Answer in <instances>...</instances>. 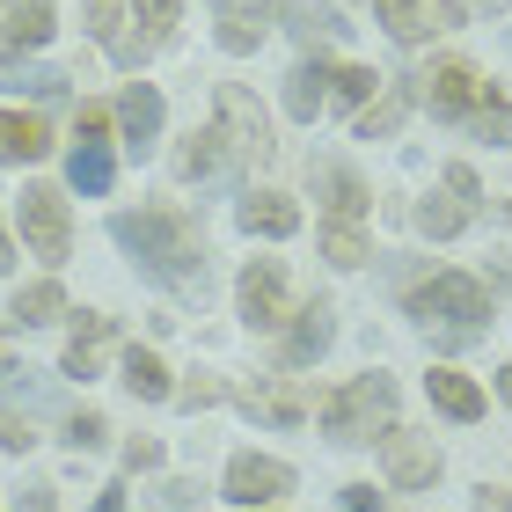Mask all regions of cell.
<instances>
[{"mask_svg":"<svg viewBox=\"0 0 512 512\" xmlns=\"http://www.w3.org/2000/svg\"><path fill=\"white\" fill-rule=\"evenodd\" d=\"M110 235H118V249H132V264L147 278H161V286H176V293H205V242L183 213H161V205L118 213Z\"/></svg>","mask_w":512,"mask_h":512,"instance_id":"6da1fadb","label":"cell"},{"mask_svg":"<svg viewBox=\"0 0 512 512\" xmlns=\"http://www.w3.org/2000/svg\"><path fill=\"white\" fill-rule=\"evenodd\" d=\"M395 425V381L388 374H359V381H344L337 395H322V432L337 439V447H359V439H388Z\"/></svg>","mask_w":512,"mask_h":512,"instance_id":"7a4b0ae2","label":"cell"},{"mask_svg":"<svg viewBox=\"0 0 512 512\" xmlns=\"http://www.w3.org/2000/svg\"><path fill=\"white\" fill-rule=\"evenodd\" d=\"M410 315L425 322H447L454 337H476L483 330V315H491V293L476 286V278H461V271H439V278H425V286H410Z\"/></svg>","mask_w":512,"mask_h":512,"instance_id":"3957f363","label":"cell"},{"mask_svg":"<svg viewBox=\"0 0 512 512\" xmlns=\"http://www.w3.org/2000/svg\"><path fill=\"white\" fill-rule=\"evenodd\" d=\"M476 198H483L476 169H469V161H447V183H439V198H425V205H417V227H425L432 242H454L461 227L476 220Z\"/></svg>","mask_w":512,"mask_h":512,"instance_id":"277c9868","label":"cell"},{"mask_svg":"<svg viewBox=\"0 0 512 512\" xmlns=\"http://www.w3.org/2000/svg\"><path fill=\"white\" fill-rule=\"evenodd\" d=\"M22 242H30L44 264H66V249H74V220H66V198L52 183H30V191H22Z\"/></svg>","mask_w":512,"mask_h":512,"instance_id":"5b68a950","label":"cell"},{"mask_svg":"<svg viewBox=\"0 0 512 512\" xmlns=\"http://www.w3.org/2000/svg\"><path fill=\"white\" fill-rule=\"evenodd\" d=\"M213 110H220V139H227V154H242V161H264V154H271V125H264V110H256L249 88L220 81V88H213Z\"/></svg>","mask_w":512,"mask_h":512,"instance_id":"8992f818","label":"cell"},{"mask_svg":"<svg viewBox=\"0 0 512 512\" xmlns=\"http://www.w3.org/2000/svg\"><path fill=\"white\" fill-rule=\"evenodd\" d=\"M374 15L395 44H425V37L461 30V0H374Z\"/></svg>","mask_w":512,"mask_h":512,"instance_id":"52a82bcc","label":"cell"},{"mask_svg":"<svg viewBox=\"0 0 512 512\" xmlns=\"http://www.w3.org/2000/svg\"><path fill=\"white\" fill-rule=\"evenodd\" d=\"M293 308H286V271L271 264V256H256V264L242 271V322L249 330H278Z\"/></svg>","mask_w":512,"mask_h":512,"instance_id":"ba28073f","label":"cell"},{"mask_svg":"<svg viewBox=\"0 0 512 512\" xmlns=\"http://www.w3.org/2000/svg\"><path fill=\"white\" fill-rule=\"evenodd\" d=\"M286 491H293L286 461H271V454H235V461H227V498H235V505H271Z\"/></svg>","mask_w":512,"mask_h":512,"instance_id":"9c48e42d","label":"cell"},{"mask_svg":"<svg viewBox=\"0 0 512 512\" xmlns=\"http://www.w3.org/2000/svg\"><path fill=\"white\" fill-rule=\"evenodd\" d=\"M483 96H491V81H476L469 59H447V66H432V74H425V103L439 110V118H469Z\"/></svg>","mask_w":512,"mask_h":512,"instance_id":"30bf717a","label":"cell"},{"mask_svg":"<svg viewBox=\"0 0 512 512\" xmlns=\"http://www.w3.org/2000/svg\"><path fill=\"white\" fill-rule=\"evenodd\" d=\"M213 22H220V44L227 52H256L278 22V0H213Z\"/></svg>","mask_w":512,"mask_h":512,"instance_id":"8fae6325","label":"cell"},{"mask_svg":"<svg viewBox=\"0 0 512 512\" xmlns=\"http://www.w3.org/2000/svg\"><path fill=\"white\" fill-rule=\"evenodd\" d=\"M432 476H439V447L388 425V483H395V491H425Z\"/></svg>","mask_w":512,"mask_h":512,"instance_id":"7c38bea8","label":"cell"},{"mask_svg":"<svg viewBox=\"0 0 512 512\" xmlns=\"http://www.w3.org/2000/svg\"><path fill=\"white\" fill-rule=\"evenodd\" d=\"M330 337H337V322H330V300H315V308H293V337H286V352H278V366H315L322 352H330Z\"/></svg>","mask_w":512,"mask_h":512,"instance_id":"4fadbf2b","label":"cell"},{"mask_svg":"<svg viewBox=\"0 0 512 512\" xmlns=\"http://www.w3.org/2000/svg\"><path fill=\"white\" fill-rule=\"evenodd\" d=\"M235 220L249 227V235H271V242H286L293 227H300V205H293V198H278V191H249V198L235 205Z\"/></svg>","mask_w":512,"mask_h":512,"instance_id":"5bb4252c","label":"cell"},{"mask_svg":"<svg viewBox=\"0 0 512 512\" xmlns=\"http://www.w3.org/2000/svg\"><path fill=\"white\" fill-rule=\"evenodd\" d=\"M118 125H125V147H132V154L154 147V132H161V96H154L147 81H132L125 96H118Z\"/></svg>","mask_w":512,"mask_h":512,"instance_id":"9a60e30c","label":"cell"},{"mask_svg":"<svg viewBox=\"0 0 512 512\" xmlns=\"http://www.w3.org/2000/svg\"><path fill=\"white\" fill-rule=\"evenodd\" d=\"M52 154V125L30 110H0V161H44Z\"/></svg>","mask_w":512,"mask_h":512,"instance_id":"2e32d148","label":"cell"},{"mask_svg":"<svg viewBox=\"0 0 512 512\" xmlns=\"http://www.w3.org/2000/svg\"><path fill=\"white\" fill-rule=\"evenodd\" d=\"M44 37H52V0H8V15H0V44H8V52H37Z\"/></svg>","mask_w":512,"mask_h":512,"instance_id":"e0dca14e","label":"cell"},{"mask_svg":"<svg viewBox=\"0 0 512 512\" xmlns=\"http://www.w3.org/2000/svg\"><path fill=\"white\" fill-rule=\"evenodd\" d=\"M425 388H432V403L447 410L454 425H476V417H483V388H476L469 374H454V366H432Z\"/></svg>","mask_w":512,"mask_h":512,"instance_id":"ac0fdd59","label":"cell"},{"mask_svg":"<svg viewBox=\"0 0 512 512\" xmlns=\"http://www.w3.org/2000/svg\"><path fill=\"white\" fill-rule=\"evenodd\" d=\"M278 15H286V30H293L300 44H337L344 30H352V22H344V15L330 8V0H286Z\"/></svg>","mask_w":512,"mask_h":512,"instance_id":"d6986e66","label":"cell"},{"mask_svg":"<svg viewBox=\"0 0 512 512\" xmlns=\"http://www.w3.org/2000/svg\"><path fill=\"white\" fill-rule=\"evenodd\" d=\"M110 337H118V322H110V315H81V330H74V344H66V359H59V366H66L74 381H88Z\"/></svg>","mask_w":512,"mask_h":512,"instance_id":"ffe728a7","label":"cell"},{"mask_svg":"<svg viewBox=\"0 0 512 512\" xmlns=\"http://www.w3.org/2000/svg\"><path fill=\"white\" fill-rule=\"evenodd\" d=\"M66 176H74V191H81V198H103V191H110V176H118V161H110L103 139H81L74 161H66Z\"/></svg>","mask_w":512,"mask_h":512,"instance_id":"44dd1931","label":"cell"},{"mask_svg":"<svg viewBox=\"0 0 512 512\" xmlns=\"http://www.w3.org/2000/svg\"><path fill=\"white\" fill-rule=\"evenodd\" d=\"M322 205H330V227H359L366 213V183L352 169H322Z\"/></svg>","mask_w":512,"mask_h":512,"instance_id":"7402d4cb","label":"cell"},{"mask_svg":"<svg viewBox=\"0 0 512 512\" xmlns=\"http://www.w3.org/2000/svg\"><path fill=\"white\" fill-rule=\"evenodd\" d=\"M403 110H410V81H381V96L359 110V139H388L403 125Z\"/></svg>","mask_w":512,"mask_h":512,"instance_id":"603a6c76","label":"cell"},{"mask_svg":"<svg viewBox=\"0 0 512 512\" xmlns=\"http://www.w3.org/2000/svg\"><path fill=\"white\" fill-rule=\"evenodd\" d=\"M322 103H330V66H322V59L293 66V74H286V110H293V118H315Z\"/></svg>","mask_w":512,"mask_h":512,"instance_id":"cb8c5ba5","label":"cell"},{"mask_svg":"<svg viewBox=\"0 0 512 512\" xmlns=\"http://www.w3.org/2000/svg\"><path fill=\"white\" fill-rule=\"evenodd\" d=\"M125 388L139 395V403H169V395H176V381H169V366H161L154 352H139V344L125 352Z\"/></svg>","mask_w":512,"mask_h":512,"instance_id":"d4e9b609","label":"cell"},{"mask_svg":"<svg viewBox=\"0 0 512 512\" xmlns=\"http://www.w3.org/2000/svg\"><path fill=\"white\" fill-rule=\"evenodd\" d=\"M88 30L118 66H132V37H125V0H88Z\"/></svg>","mask_w":512,"mask_h":512,"instance_id":"484cf974","label":"cell"},{"mask_svg":"<svg viewBox=\"0 0 512 512\" xmlns=\"http://www.w3.org/2000/svg\"><path fill=\"white\" fill-rule=\"evenodd\" d=\"M8 315H15V322H59V315H66V293H59V278H37V286H22Z\"/></svg>","mask_w":512,"mask_h":512,"instance_id":"4316f807","label":"cell"},{"mask_svg":"<svg viewBox=\"0 0 512 512\" xmlns=\"http://www.w3.org/2000/svg\"><path fill=\"white\" fill-rule=\"evenodd\" d=\"M220 154H227L220 125H205V132H191V139L176 147V176H205V169H220Z\"/></svg>","mask_w":512,"mask_h":512,"instance_id":"83f0119b","label":"cell"},{"mask_svg":"<svg viewBox=\"0 0 512 512\" xmlns=\"http://www.w3.org/2000/svg\"><path fill=\"white\" fill-rule=\"evenodd\" d=\"M242 403H249L256 417H271V425H300V417H308V403H300L293 388H249Z\"/></svg>","mask_w":512,"mask_h":512,"instance_id":"f1b7e54d","label":"cell"},{"mask_svg":"<svg viewBox=\"0 0 512 512\" xmlns=\"http://www.w3.org/2000/svg\"><path fill=\"white\" fill-rule=\"evenodd\" d=\"M374 88H381L374 66H330V96L337 103H374Z\"/></svg>","mask_w":512,"mask_h":512,"instance_id":"f546056e","label":"cell"},{"mask_svg":"<svg viewBox=\"0 0 512 512\" xmlns=\"http://www.w3.org/2000/svg\"><path fill=\"white\" fill-rule=\"evenodd\" d=\"M139 22H147V52H161V44L176 37V15H183V0H132Z\"/></svg>","mask_w":512,"mask_h":512,"instance_id":"4dcf8cb0","label":"cell"},{"mask_svg":"<svg viewBox=\"0 0 512 512\" xmlns=\"http://www.w3.org/2000/svg\"><path fill=\"white\" fill-rule=\"evenodd\" d=\"M469 125L491 139V147H505V139H512V103H505V96H483V103L469 110Z\"/></svg>","mask_w":512,"mask_h":512,"instance_id":"1f68e13d","label":"cell"},{"mask_svg":"<svg viewBox=\"0 0 512 512\" xmlns=\"http://www.w3.org/2000/svg\"><path fill=\"white\" fill-rule=\"evenodd\" d=\"M322 256H330L337 271H352V264H366V235L359 227H322Z\"/></svg>","mask_w":512,"mask_h":512,"instance_id":"d6a6232c","label":"cell"},{"mask_svg":"<svg viewBox=\"0 0 512 512\" xmlns=\"http://www.w3.org/2000/svg\"><path fill=\"white\" fill-rule=\"evenodd\" d=\"M0 88H30V96H59L66 74H52V66H0Z\"/></svg>","mask_w":512,"mask_h":512,"instance_id":"836d02e7","label":"cell"},{"mask_svg":"<svg viewBox=\"0 0 512 512\" xmlns=\"http://www.w3.org/2000/svg\"><path fill=\"white\" fill-rule=\"evenodd\" d=\"M0 447H8V454H30V447H37V425H30V410L0 403Z\"/></svg>","mask_w":512,"mask_h":512,"instance_id":"e575fe53","label":"cell"},{"mask_svg":"<svg viewBox=\"0 0 512 512\" xmlns=\"http://www.w3.org/2000/svg\"><path fill=\"white\" fill-rule=\"evenodd\" d=\"M103 432H110V425H103V417H96V410H81V417H66V447H74V454H88V447H103Z\"/></svg>","mask_w":512,"mask_h":512,"instance_id":"d590c367","label":"cell"},{"mask_svg":"<svg viewBox=\"0 0 512 512\" xmlns=\"http://www.w3.org/2000/svg\"><path fill=\"white\" fill-rule=\"evenodd\" d=\"M154 512H198V483H161V498H154Z\"/></svg>","mask_w":512,"mask_h":512,"instance_id":"8d00e7d4","label":"cell"},{"mask_svg":"<svg viewBox=\"0 0 512 512\" xmlns=\"http://www.w3.org/2000/svg\"><path fill=\"white\" fill-rule=\"evenodd\" d=\"M125 469H161V439H125Z\"/></svg>","mask_w":512,"mask_h":512,"instance_id":"74e56055","label":"cell"},{"mask_svg":"<svg viewBox=\"0 0 512 512\" xmlns=\"http://www.w3.org/2000/svg\"><path fill=\"white\" fill-rule=\"evenodd\" d=\"M337 512H381V491H374V483H352V491L337 498Z\"/></svg>","mask_w":512,"mask_h":512,"instance_id":"f35d334b","label":"cell"},{"mask_svg":"<svg viewBox=\"0 0 512 512\" xmlns=\"http://www.w3.org/2000/svg\"><path fill=\"white\" fill-rule=\"evenodd\" d=\"M110 132V110L103 103H81V139H103Z\"/></svg>","mask_w":512,"mask_h":512,"instance_id":"ab89813d","label":"cell"},{"mask_svg":"<svg viewBox=\"0 0 512 512\" xmlns=\"http://www.w3.org/2000/svg\"><path fill=\"white\" fill-rule=\"evenodd\" d=\"M183 403H191V410H205V403H220V381H191V388H183Z\"/></svg>","mask_w":512,"mask_h":512,"instance_id":"60d3db41","label":"cell"},{"mask_svg":"<svg viewBox=\"0 0 512 512\" xmlns=\"http://www.w3.org/2000/svg\"><path fill=\"white\" fill-rule=\"evenodd\" d=\"M30 512H52V483H37V491H30Z\"/></svg>","mask_w":512,"mask_h":512,"instance_id":"b9f144b4","label":"cell"},{"mask_svg":"<svg viewBox=\"0 0 512 512\" xmlns=\"http://www.w3.org/2000/svg\"><path fill=\"white\" fill-rule=\"evenodd\" d=\"M96 512H125V491H103V498H96Z\"/></svg>","mask_w":512,"mask_h":512,"instance_id":"7bdbcfd3","label":"cell"},{"mask_svg":"<svg viewBox=\"0 0 512 512\" xmlns=\"http://www.w3.org/2000/svg\"><path fill=\"white\" fill-rule=\"evenodd\" d=\"M498 388H505V403H512V359H505V374H498Z\"/></svg>","mask_w":512,"mask_h":512,"instance_id":"ee69618b","label":"cell"},{"mask_svg":"<svg viewBox=\"0 0 512 512\" xmlns=\"http://www.w3.org/2000/svg\"><path fill=\"white\" fill-rule=\"evenodd\" d=\"M8 256H15V249H8V227H0V271H8Z\"/></svg>","mask_w":512,"mask_h":512,"instance_id":"f6af8a7d","label":"cell"},{"mask_svg":"<svg viewBox=\"0 0 512 512\" xmlns=\"http://www.w3.org/2000/svg\"><path fill=\"white\" fill-rule=\"evenodd\" d=\"M0 374H8V352H0Z\"/></svg>","mask_w":512,"mask_h":512,"instance_id":"bcb514c9","label":"cell"}]
</instances>
